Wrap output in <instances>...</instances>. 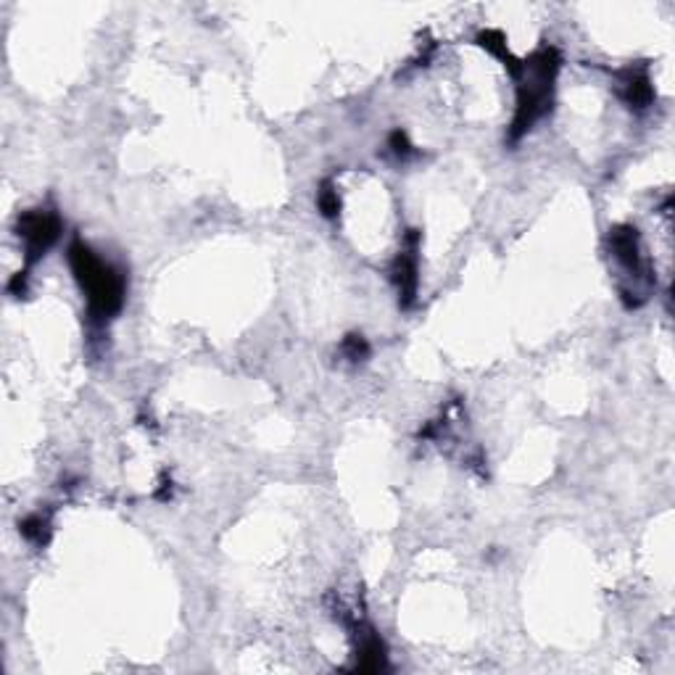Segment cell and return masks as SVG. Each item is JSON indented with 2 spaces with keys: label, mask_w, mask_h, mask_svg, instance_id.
I'll use <instances>...</instances> for the list:
<instances>
[{
  "label": "cell",
  "mask_w": 675,
  "mask_h": 675,
  "mask_svg": "<svg viewBox=\"0 0 675 675\" xmlns=\"http://www.w3.org/2000/svg\"><path fill=\"white\" fill-rule=\"evenodd\" d=\"M560 51L546 46L536 51L528 61H522L520 71V90H517V112L512 119L509 140H520L544 113L552 112V93H554V79L560 71Z\"/></svg>",
  "instance_id": "6da1fadb"
},
{
  "label": "cell",
  "mask_w": 675,
  "mask_h": 675,
  "mask_svg": "<svg viewBox=\"0 0 675 675\" xmlns=\"http://www.w3.org/2000/svg\"><path fill=\"white\" fill-rule=\"evenodd\" d=\"M69 264L88 296L90 314L96 320H112L124 304V278L104 259H98L96 251L82 240H74L69 246Z\"/></svg>",
  "instance_id": "7a4b0ae2"
},
{
  "label": "cell",
  "mask_w": 675,
  "mask_h": 675,
  "mask_svg": "<svg viewBox=\"0 0 675 675\" xmlns=\"http://www.w3.org/2000/svg\"><path fill=\"white\" fill-rule=\"evenodd\" d=\"M19 238L24 240V248H27V262H38L40 256H46V251L54 246L61 235V220H58L54 212H24L19 217Z\"/></svg>",
  "instance_id": "3957f363"
},
{
  "label": "cell",
  "mask_w": 675,
  "mask_h": 675,
  "mask_svg": "<svg viewBox=\"0 0 675 675\" xmlns=\"http://www.w3.org/2000/svg\"><path fill=\"white\" fill-rule=\"evenodd\" d=\"M417 243H420V232L409 229L406 251L398 254V259L394 262V282L398 290V304L404 309H409L417 298Z\"/></svg>",
  "instance_id": "277c9868"
},
{
  "label": "cell",
  "mask_w": 675,
  "mask_h": 675,
  "mask_svg": "<svg viewBox=\"0 0 675 675\" xmlns=\"http://www.w3.org/2000/svg\"><path fill=\"white\" fill-rule=\"evenodd\" d=\"M610 248L620 264L630 272L641 270V248H638V232L633 227H615L610 232Z\"/></svg>",
  "instance_id": "5b68a950"
},
{
  "label": "cell",
  "mask_w": 675,
  "mask_h": 675,
  "mask_svg": "<svg viewBox=\"0 0 675 675\" xmlns=\"http://www.w3.org/2000/svg\"><path fill=\"white\" fill-rule=\"evenodd\" d=\"M622 98L630 109H646L654 101V90L646 71H633V69L622 71Z\"/></svg>",
  "instance_id": "8992f818"
},
{
  "label": "cell",
  "mask_w": 675,
  "mask_h": 675,
  "mask_svg": "<svg viewBox=\"0 0 675 675\" xmlns=\"http://www.w3.org/2000/svg\"><path fill=\"white\" fill-rule=\"evenodd\" d=\"M475 43L480 46V48H486L491 56H496L499 61H504V66L509 69V74L517 79L520 77V71H522V63L517 61V58L509 54V48H506V38L499 32V29H483L478 38H475Z\"/></svg>",
  "instance_id": "52a82bcc"
},
{
  "label": "cell",
  "mask_w": 675,
  "mask_h": 675,
  "mask_svg": "<svg viewBox=\"0 0 675 675\" xmlns=\"http://www.w3.org/2000/svg\"><path fill=\"white\" fill-rule=\"evenodd\" d=\"M19 528H21V536H24L27 541H32V544H38V546L48 544V538H51V522H48L43 514L27 517Z\"/></svg>",
  "instance_id": "ba28073f"
},
{
  "label": "cell",
  "mask_w": 675,
  "mask_h": 675,
  "mask_svg": "<svg viewBox=\"0 0 675 675\" xmlns=\"http://www.w3.org/2000/svg\"><path fill=\"white\" fill-rule=\"evenodd\" d=\"M317 206H320V212L328 217V220H336L338 212H340V198H338V190L336 185L328 179V182H322V188H320V193H317Z\"/></svg>",
  "instance_id": "9c48e42d"
},
{
  "label": "cell",
  "mask_w": 675,
  "mask_h": 675,
  "mask_svg": "<svg viewBox=\"0 0 675 675\" xmlns=\"http://www.w3.org/2000/svg\"><path fill=\"white\" fill-rule=\"evenodd\" d=\"M340 351H343L351 362H364V359L370 356V343H367L362 336L351 333V336H346L343 346H340Z\"/></svg>",
  "instance_id": "30bf717a"
},
{
  "label": "cell",
  "mask_w": 675,
  "mask_h": 675,
  "mask_svg": "<svg viewBox=\"0 0 675 675\" xmlns=\"http://www.w3.org/2000/svg\"><path fill=\"white\" fill-rule=\"evenodd\" d=\"M391 148H394L396 156H401V159H406V156L412 154V143H409L406 132L396 129L394 135H391Z\"/></svg>",
  "instance_id": "8fae6325"
}]
</instances>
